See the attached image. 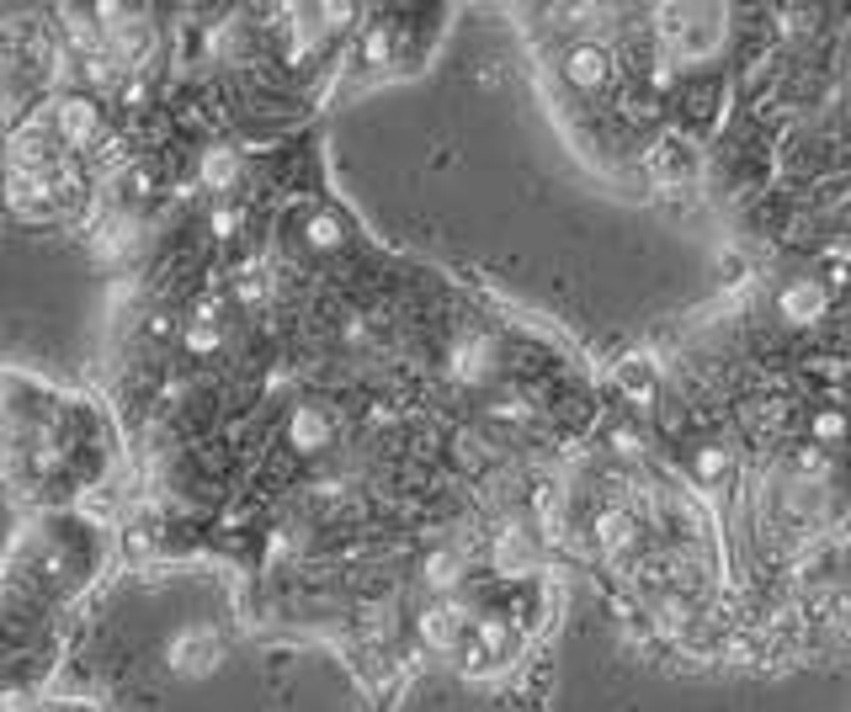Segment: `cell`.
<instances>
[{
    "label": "cell",
    "instance_id": "cell-2",
    "mask_svg": "<svg viewBox=\"0 0 851 712\" xmlns=\"http://www.w3.org/2000/svg\"><path fill=\"white\" fill-rule=\"evenodd\" d=\"M719 37H724V17H719V11L692 17V22H676V48H681V60H702L708 48H719Z\"/></svg>",
    "mask_w": 851,
    "mask_h": 712
},
{
    "label": "cell",
    "instance_id": "cell-4",
    "mask_svg": "<svg viewBox=\"0 0 851 712\" xmlns=\"http://www.w3.org/2000/svg\"><path fill=\"white\" fill-rule=\"evenodd\" d=\"M655 176H666V181H681V176H692V154H681V144H660L655 149Z\"/></svg>",
    "mask_w": 851,
    "mask_h": 712
},
{
    "label": "cell",
    "instance_id": "cell-6",
    "mask_svg": "<svg viewBox=\"0 0 851 712\" xmlns=\"http://www.w3.org/2000/svg\"><path fill=\"white\" fill-rule=\"evenodd\" d=\"M815 436H820V442H841V436H847V416H841V410H820V416H815Z\"/></svg>",
    "mask_w": 851,
    "mask_h": 712
},
{
    "label": "cell",
    "instance_id": "cell-1",
    "mask_svg": "<svg viewBox=\"0 0 851 712\" xmlns=\"http://www.w3.org/2000/svg\"><path fill=\"white\" fill-rule=\"evenodd\" d=\"M564 80L580 90H602L612 80V60L596 48V43H580V48L564 54Z\"/></svg>",
    "mask_w": 851,
    "mask_h": 712
},
{
    "label": "cell",
    "instance_id": "cell-3",
    "mask_svg": "<svg viewBox=\"0 0 851 712\" xmlns=\"http://www.w3.org/2000/svg\"><path fill=\"white\" fill-rule=\"evenodd\" d=\"M820 309H825V288H815V282H804V288H788V293H783V314L798 320V325L815 320Z\"/></svg>",
    "mask_w": 851,
    "mask_h": 712
},
{
    "label": "cell",
    "instance_id": "cell-5",
    "mask_svg": "<svg viewBox=\"0 0 851 712\" xmlns=\"http://www.w3.org/2000/svg\"><path fill=\"white\" fill-rule=\"evenodd\" d=\"M692 474L698 484H713V478L730 474V452H719V446H708V452H692Z\"/></svg>",
    "mask_w": 851,
    "mask_h": 712
}]
</instances>
